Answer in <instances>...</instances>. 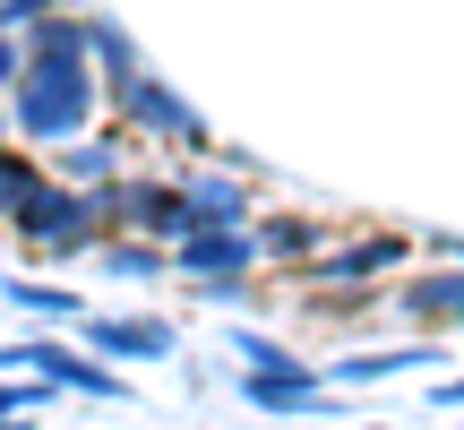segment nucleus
Segmentation results:
<instances>
[{"instance_id": "obj_15", "label": "nucleus", "mask_w": 464, "mask_h": 430, "mask_svg": "<svg viewBox=\"0 0 464 430\" xmlns=\"http://www.w3.org/2000/svg\"><path fill=\"white\" fill-rule=\"evenodd\" d=\"M9 301H17V310H44V318H78V301H69V293H52V284H26V276L9 284Z\"/></svg>"}, {"instance_id": "obj_23", "label": "nucleus", "mask_w": 464, "mask_h": 430, "mask_svg": "<svg viewBox=\"0 0 464 430\" xmlns=\"http://www.w3.org/2000/svg\"><path fill=\"white\" fill-rule=\"evenodd\" d=\"M439 405H464V379H448V387H439Z\"/></svg>"}, {"instance_id": "obj_12", "label": "nucleus", "mask_w": 464, "mask_h": 430, "mask_svg": "<svg viewBox=\"0 0 464 430\" xmlns=\"http://www.w3.org/2000/svg\"><path fill=\"white\" fill-rule=\"evenodd\" d=\"M34 190H44V164H26L17 147H0V224H17V215L34 207Z\"/></svg>"}, {"instance_id": "obj_1", "label": "nucleus", "mask_w": 464, "mask_h": 430, "mask_svg": "<svg viewBox=\"0 0 464 430\" xmlns=\"http://www.w3.org/2000/svg\"><path fill=\"white\" fill-rule=\"evenodd\" d=\"M86 52L95 44H34L26 69H17V130L26 138H78L86 121H95V69H86Z\"/></svg>"}, {"instance_id": "obj_20", "label": "nucleus", "mask_w": 464, "mask_h": 430, "mask_svg": "<svg viewBox=\"0 0 464 430\" xmlns=\"http://www.w3.org/2000/svg\"><path fill=\"white\" fill-rule=\"evenodd\" d=\"M232 353H241L249 370H293V353H284V345H266V336H241Z\"/></svg>"}, {"instance_id": "obj_11", "label": "nucleus", "mask_w": 464, "mask_h": 430, "mask_svg": "<svg viewBox=\"0 0 464 430\" xmlns=\"http://www.w3.org/2000/svg\"><path fill=\"white\" fill-rule=\"evenodd\" d=\"M379 267H396V232H370V241L318 259V276H327V284H362V276H379Z\"/></svg>"}, {"instance_id": "obj_5", "label": "nucleus", "mask_w": 464, "mask_h": 430, "mask_svg": "<svg viewBox=\"0 0 464 430\" xmlns=\"http://www.w3.org/2000/svg\"><path fill=\"white\" fill-rule=\"evenodd\" d=\"M103 207H112V224L181 232V181H103Z\"/></svg>"}, {"instance_id": "obj_18", "label": "nucleus", "mask_w": 464, "mask_h": 430, "mask_svg": "<svg viewBox=\"0 0 464 430\" xmlns=\"http://www.w3.org/2000/svg\"><path fill=\"white\" fill-rule=\"evenodd\" d=\"M430 353H362V362H344V379H387V370H421Z\"/></svg>"}, {"instance_id": "obj_6", "label": "nucleus", "mask_w": 464, "mask_h": 430, "mask_svg": "<svg viewBox=\"0 0 464 430\" xmlns=\"http://www.w3.org/2000/svg\"><path fill=\"white\" fill-rule=\"evenodd\" d=\"M17 370H44V379H61V387H78V396H112L121 405V379L112 370H95V362H78L69 345H0Z\"/></svg>"}, {"instance_id": "obj_2", "label": "nucleus", "mask_w": 464, "mask_h": 430, "mask_svg": "<svg viewBox=\"0 0 464 430\" xmlns=\"http://www.w3.org/2000/svg\"><path fill=\"white\" fill-rule=\"evenodd\" d=\"M103 190H34V207L17 215V232H26V249H44V259H69V249H86L95 241V224H103Z\"/></svg>"}, {"instance_id": "obj_7", "label": "nucleus", "mask_w": 464, "mask_h": 430, "mask_svg": "<svg viewBox=\"0 0 464 430\" xmlns=\"http://www.w3.org/2000/svg\"><path fill=\"white\" fill-rule=\"evenodd\" d=\"M86 345L121 353V362H164L181 336H172V318H86Z\"/></svg>"}, {"instance_id": "obj_3", "label": "nucleus", "mask_w": 464, "mask_h": 430, "mask_svg": "<svg viewBox=\"0 0 464 430\" xmlns=\"http://www.w3.org/2000/svg\"><path fill=\"white\" fill-rule=\"evenodd\" d=\"M112 103H121V112L138 121V130H155V138H181V147H207V121L189 112L181 95H164V86H155V78H147L138 61H130V69H112Z\"/></svg>"}, {"instance_id": "obj_24", "label": "nucleus", "mask_w": 464, "mask_h": 430, "mask_svg": "<svg viewBox=\"0 0 464 430\" xmlns=\"http://www.w3.org/2000/svg\"><path fill=\"white\" fill-rule=\"evenodd\" d=\"M0 130H9V121H0Z\"/></svg>"}, {"instance_id": "obj_10", "label": "nucleus", "mask_w": 464, "mask_h": 430, "mask_svg": "<svg viewBox=\"0 0 464 430\" xmlns=\"http://www.w3.org/2000/svg\"><path fill=\"white\" fill-rule=\"evenodd\" d=\"M318 396V370H249V405H258V414H293V405H310Z\"/></svg>"}, {"instance_id": "obj_22", "label": "nucleus", "mask_w": 464, "mask_h": 430, "mask_svg": "<svg viewBox=\"0 0 464 430\" xmlns=\"http://www.w3.org/2000/svg\"><path fill=\"white\" fill-rule=\"evenodd\" d=\"M17 69H26V61H17V44H9V34H0V86H9Z\"/></svg>"}, {"instance_id": "obj_4", "label": "nucleus", "mask_w": 464, "mask_h": 430, "mask_svg": "<svg viewBox=\"0 0 464 430\" xmlns=\"http://www.w3.org/2000/svg\"><path fill=\"white\" fill-rule=\"evenodd\" d=\"M258 232H241V224H198V232H172V259L189 267V276H232V267H249L258 259Z\"/></svg>"}, {"instance_id": "obj_9", "label": "nucleus", "mask_w": 464, "mask_h": 430, "mask_svg": "<svg viewBox=\"0 0 464 430\" xmlns=\"http://www.w3.org/2000/svg\"><path fill=\"white\" fill-rule=\"evenodd\" d=\"M396 310H413V318H464V259L448 267V276H413L396 293Z\"/></svg>"}, {"instance_id": "obj_14", "label": "nucleus", "mask_w": 464, "mask_h": 430, "mask_svg": "<svg viewBox=\"0 0 464 430\" xmlns=\"http://www.w3.org/2000/svg\"><path fill=\"white\" fill-rule=\"evenodd\" d=\"M258 241H266V259H301V249H318V224L284 215V224H266V232H258Z\"/></svg>"}, {"instance_id": "obj_16", "label": "nucleus", "mask_w": 464, "mask_h": 430, "mask_svg": "<svg viewBox=\"0 0 464 430\" xmlns=\"http://www.w3.org/2000/svg\"><path fill=\"white\" fill-rule=\"evenodd\" d=\"M86 44H95V61H103V69H130V34H121L112 17H86Z\"/></svg>"}, {"instance_id": "obj_13", "label": "nucleus", "mask_w": 464, "mask_h": 430, "mask_svg": "<svg viewBox=\"0 0 464 430\" xmlns=\"http://www.w3.org/2000/svg\"><path fill=\"white\" fill-rule=\"evenodd\" d=\"M61 172H69V181H86V190H103V181L121 172V147H112V138H69Z\"/></svg>"}, {"instance_id": "obj_21", "label": "nucleus", "mask_w": 464, "mask_h": 430, "mask_svg": "<svg viewBox=\"0 0 464 430\" xmlns=\"http://www.w3.org/2000/svg\"><path fill=\"white\" fill-rule=\"evenodd\" d=\"M52 0H0V26H17V17H44Z\"/></svg>"}, {"instance_id": "obj_8", "label": "nucleus", "mask_w": 464, "mask_h": 430, "mask_svg": "<svg viewBox=\"0 0 464 430\" xmlns=\"http://www.w3.org/2000/svg\"><path fill=\"white\" fill-rule=\"evenodd\" d=\"M198 224H249V190L224 181V172H189L181 181V232Z\"/></svg>"}, {"instance_id": "obj_19", "label": "nucleus", "mask_w": 464, "mask_h": 430, "mask_svg": "<svg viewBox=\"0 0 464 430\" xmlns=\"http://www.w3.org/2000/svg\"><path fill=\"white\" fill-rule=\"evenodd\" d=\"M103 267H112V276H155V249H130V241H103Z\"/></svg>"}, {"instance_id": "obj_17", "label": "nucleus", "mask_w": 464, "mask_h": 430, "mask_svg": "<svg viewBox=\"0 0 464 430\" xmlns=\"http://www.w3.org/2000/svg\"><path fill=\"white\" fill-rule=\"evenodd\" d=\"M52 387H61V379H44V370H34V379H0V422H9V414H26V405H44Z\"/></svg>"}]
</instances>
